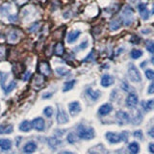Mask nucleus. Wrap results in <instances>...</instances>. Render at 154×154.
<instances>
[{
	"label": "nucleus",
	"instance_id": "25",
	"mask_svg": "<svg viewBox=\"0 0 154 154\" xmlns=\"http://www.w3.org/2000/svg\"><path fill=\"white\" fill-rule=\"evenodd\" d=\"M74 84H75V80H70V81H67L64 84V88H63V91H70L72 88L74 87Z\"/></svg>",
	"mask_w": 154,
	"mask_h": 154
},
{
	"label": "nucleus",
	"instance_id": "4",
	"mask_svg": "<svg viewBox=\"0 0 154 154\" xmlns=\"http://www.w3.org/2000/svg\"><path fill=\"white\" fill-rule=\"evenodd\" d=\"M69 116L66 113L65 110L61 108H58V113H57V122L59 124H65L69 122Z\"/></svg>",
	"mask_w": 154,
	"mask_h": 154
},
{
	"label": "nucleus",
	"instance_id": "46",
	"mask_svg": "<svg viewBox=\"0 0 154 154\" xmlns=\"http://www.w3.org/2000/svg\"><path fill=\"white\" fill-rule=\"evenodd\" d=\"M50 96H51V94H45V95L42 96V97L43 98H47V97H50Z\"/></svg>",
	"mask_w": 154,
	"mask_h": 154
},
{
	"label": "nucleus",
	"instance_id": "10",
	"mask_svg": "<svg viewBox=\"0 0 154 154\" xmlns=\"http://www.w3.org/2000/svg\"><path fill=\"white\" fill-rule=\"evenodd\" d=\"M138 8H139V12L140 14L143 19H147L149 17V13H148V10L146 7V3H140L138 5Z\"/></svg>",
	"mask_w": 154,
	"mask_h": 154
},
{
	"label": "nucleus",
	"instance_id": "14",
	"mask_svg": "<svg viewBox=\"0 0 154 154\" xmlns=\"http://www.w3.org/2000/svg\"><path fill=\"white\" fill-rule=\"evenodd\" d=\"M12 147V142L8 139H0V148L2 150H10Z\"/></svg>",
	"mask_w": 154,
	"mask_h": 154
},
{
	"label": "nucleus",
	"instance_id": "39",
	"mask_svg": "<svg viewBox=\"0 0 154 154\" xmlns=\"http://www.w3.org/2000/svg\"><path fill=\"white\" fill-rule=\"evenodd\" d=\"M87 46H88V42L85 41V42H82L81 45H79L78 49H79V50H84L85 48H87Z\"/></svg>",
	"mask_w": 154,
	"mask_h": 154
},
{
	"label": "nucleus",
	"instance_id": "42",
	"mask_svg": "<svg viewBox=\"0 0 154 154\" xmlns=\"http://www.w3.org/2000/svg\"><path fill=\"white\" fill-rule=\"evenodd\" d=\"M30 76H31V73H30V72H26L25 75L23 76V81H27L29 78H30Z\"/></svg>",
	"mask_w": 154,
	"mask_h": 154
},
{
	"label": "nucleus",
	"instance_id": "48",
	"mask_svg": "<svg viewBox=\"0 0 154 154\" xmlns=\"http://www.w3.org/2000/svg\"><path fill=\"white\" fill-rule=\"evenodd\" d=\"M152 14H154V5H153V11H152Z\"/></svg>",
	"mask_w": 154,
	"mask_h": 154
},
{
	"label": "nucleus",
	"instance_id": "2",
	"mask_svg": "<svg viewBox=\"0 0 154 154\" xmlns=\"http://www.w3.org/2000/svg\"><path fill=\"white\" fill-rule=\"evenodd\" d=\"M122 19L126 26L131 25V23L134 20V11L132 8H130L129 6L124 7L122 10Z\"/></svg>",
	"mask_w": 154,
	"mask_h": 154
},
{
	"label": "nucleus",
	"instance_id": "28",
	"mask_svg": "<svg viewBox=\"0 0 154 154\" xmlns=\"http://www.w3.org/2000/svg\"><path fill=\"white\" fill-rule=\"evenodd\" d=\"M143 55V51L140 50V49H133L131 51V57L133 59H138Z\"/></svg>",
	"mask_w": 154,
	"mask_h": 154
},
{
	"label": "nucleus",
	"instance_id": "19",
	"mask_svg": "<svg viewBox=\"0 0 154 154\" xmlns=\"http://www.w3.org/2000/svg\"><path fill=\"white\" fill-rule=\"evenodd\" d=\"M64 45H63V43L62 42H58L57 45H55L54 47V53H55V55L57 56H62L63 54H64Z\"/></svg>",
	"mask_w": 154,
	"mask_h": 154
},
{
	"label": "nucleus",
	"instance_id": "45",
	"mask_svg": "<svg viewBox=\"0 0 154 154\" xmlns=\"http://www.w3.org/2000/svg\"><path fill=\"white\" fill-rule=\"evenodd\" d=\"M149 151L151 153H154V143H149Z\"/></svg>",
	"mask_w": 154,
	"mask_h": 154
},
{
	"label": "nucleus",
	"instance_id": "5",
	"mask_svg": "<svg viewBox=\"0 0 154 154\" xmlns=\"http://www.w3.org/2000/svg\"><path fill=\"white\" fill-rule=\"evenodd\" d=\"M138 102H139V98H138L137 94H134V93L130 94L128 95V97L126 98V105H127V107L130 108V109L136 107Z\"/></svg>",
	"mask_w": 154,
	"mask_h": 154
},
{
	"label": "nucleus",
	"instance_id": "1",
	"mask_svg": "<svg viewBox=\"0 0 154 154\" xmlns=\"http://www.w3.org/2000/svg\"><path fill=\"white\" fill-rule=\"evenodd\" d=\"M94 130L91 127H86L84 125L78 126V137L82 140H91L94 137Z\"/></svg>",
	"mask_w": 154,
	"mask_h": 154
},
{
	"label": "nucleus",
	"instance_id": "26",
	"mask_svg": "<svg viewBox=\"0 0 154 154\" xmlns=\"http://www.w3.org/2000/svg\"><path fill=\"white\" fill-rule=\"evenodd\" d=\"M56 72L60 76H66L69 73V70L66 69V67H57L56 69Z\"/></svg>",
	"mask_w": 154,
	"mask_h": 154
},
{
	"label": "nucleus",
	"instance_id": "12",
	"mask_svg": "<svg viewBox=\"0 0 154 154\" xmlns=\"http://www.w3.org/2000/svg\"><path fill=\"white\" fill-rule=\"evenodd\" d=\"M113 111V106L111 104H103L102 106H100V108L98 110V113L100 116H106L110 114Z\"/></svg>",
	"mask_w": 154,
	"mask_h": 154
},
{
	"label": "nucleus",
	"instance_id": "6",
	"mask_svg": "<svg viewBox=\"0 0 154 154\" xmlns=\"http://www.w3.org/2000/svg\"><path fill=\"white\" fill-rule=\"evenodd\" d=\"M116 117H117V119L118 122L120 125H123V124H126L129 122L130 120V118H129V115L127 113L123 112V111H119L116 115Z\"/></svg>",
	"mask_w": 154,
	"mask_h": 154
},
{
	"label": "nucleus",
	"instance_id": "16",
	"mask_svg": "<svg viewBox=\"0 0 154 154\" xmlns=\"http://www.w3.org/2000/svg\"><path fill=\"white\" fill-rule=\"evenodd\" d=\"M32 127H33L32 123L30 122H28V120H24V122H22L19 124V130L21 132H29Z\"/></svg>",
	"mask_w": 154,
	"mask_h": 154
},
{
	"label": "nucleus",
	"instance_id": "31",
	"mask_svg": "<svg viewBox=\"0 0 154 154\" xmlns=\"http://www.w3.org/2000/svg\"><path fill=\"white\" fill-rule=\"evenodd\" d=\"M146 49L148 52L154 54V42L152 41H147L146 42Z\"/></svg>",
	"mask_w": 154,
	"mask_h": 154
},
{
	"label": "nucleus",
	"instance_id": "37",
	"mask_svg": "<svg viewBox=\"0 0 154 154\" xmlns=\"http://www.w3.org/2000/svg\"><path fill=\"white\" fill-rule=\"evenodd\" d=\"M94 51H91L88 55V57H86L84 59V62H89L90 60H94Z\"/></svg>",
	"mask_w": 154,
	"mask_h": 154
},
{
	"label": "nucleus",
	"instance_id": "7",
	"mask_svg": "<svg viewBox=\"0 0 154 154\" xmlns=\"http://www.w3.org/2000/svg\"><path fill=\"white\" fill-rule=\"evenodd\" d=\"M106 139L108 140V142L111 143H118L119 142H122V137L120 134H116L113 132H108L106 133Z\"/></svg>",
	"mask_w": 154,
	"mask_h": 154
},
{
	"label": "nucleus",
	"instance_id": "21",
	"mask_svg": "<svg viewBox=\"0 0 154 154\" xmlns=\"http://www.w3.org/2000/svg\"><path fill=\"white\" fill-rule=\"evenodd\" d=\"M120 27H122V22H120V20H119V19H114V20L110 22V29L112 31L118 30Z\"/></svg>",
	"mask_w": 154,
	"mask_h": 154
},
{
	"label": "nucleus",
	"instance_id": "30",
	"mask_svg": "<svg viewBox=\"0 0 154 154\" xmlns=\"http://www.w3.org/2000/svg\"><path fill=\"white\" fill-rule=\"evenodd\" d=\"M16 86H17V82L16 81H12L11 83H10L9 85H8V87L6 89H5V94H9L10 91H12L14 88H16Z\"/></svg>",
	"mask_w": 154,
	"mask_h": 154
},
{
	"label": "nucleus",
	"instance_id": "20",
	"mask_svg": "<svg viewBox=\"0 0 154 154\" xmlns=\"http://www.w3.org/2000/svg\"><path fill=\"white\" fill-rule=\"evenodd\" d=\"M61 143H62V142L57 138H49L48 139V144H49V146L51 148H55L57 146H59Z\"/></svg>",
	"mask_w": 154,
	"mask_h": 154
},
{
	"label": "nucleus",
	"instance_id": "35",
	"mask_svg": "<svg viewBox=\"0 0 154 154\" xmlns=\"http://www.w3.org/2000/svg\"><path fill=\"white\" fill-rule=\"evenodd\" d=\"M133 136H134L135 138H138V139H140V140H142V139H143V132L141 131V130L135 131V132L133 133Z\"/></svg>",
	"mask_w": 154,
	"mask_h": 154
},
{
	"label": "nucleus",
	"instance_id": "27",
	"mask_svg": "<svg viewBox=\"0 0 154 154\" xmlns=\"http://www.w3.org/2000/svg\"><path fill=\"white\" fill-rule=\"evenodd\" d=\"M8 78V73H6V72H0V85H1L2 88H4L5 86V82H6Z\"/></svg>",
	"mask_w": 154,
	"mask_h": 154
},
{
	"label": "nucleus",
	"instance_id": "17",
	"mask_svg": "<svg viewBox=\"0 0 154 154\" xmlns=\"http://www.w3.org/2000/svg\"><path fill=\"white\" fill-rule=\"evenodd\" d=\"M80 34H81L80 31H71L69 34V36H67V42H69V43H72V42H76V40L80 36Z\"/></svg>",
	"mask_w": 154,
	"mask_h": 154
},
{
	"label": "nucleus",
	"instance_id": "22",
	"mask_svg": "<svg viewBox=\"0 0 154 154\" xmlns=\"http://www.w3.org/2000/svg\"><path fill=\"white\" fill-rule=\"evenodd\" d=\"M87 94H88V95L93 100H96L100 96V91H94V90H91V89H88V91H87Z\"/></svg>",
	"mask_w": 154,
	"mask_h": 154
},
{
	"label": "nucleus",
	"instance_id": "18",
	"mask_svg": "<svg viewBox=\"0 0 154 154\" xmlns=\"http://www.w3.org/2000/svg\"><path fill=\"white\" fill-rule=\"evenodd\" d=\"M13 125L11 124H1L0 125V134H11L13 132Z\"/></svg>",
	"mask_w": 154,
	"mask_h": 154
},
{
	"label": "nucleus",
	"instance_id": "29",
	"mask_svg": "<svg viewBox=\"0 0 154 154\" xmlns=\"http://www.w3.org/2000/svg\"><path fill=\"white\" fill-rule=\"evenodd\" d=\"M143 107L146 108V110H153L154 109V99L148 100L146 103H143Z\"/></svg>",
	"mask_w": 154,
	"mask_h": 154
},
{
	"label": "nucleus",
	"instance_id": "23",
	"mask_svg": "<svg viewBox=\"0 0 154 154\" xmlns=\"http://www.w3.org/2000/svg\"><path fill=\"white\" fill-rule=\"evenodd\" d=\"M128 149H129V151L131 152V153L136 154V153H138V152H139V150H140V146H139L138 143L133 142V143H131L129 144Z\"/></svg>",
	"mask_w": 154,
	"mask_h": 154
},
{
	"label": "nucleus",
	"instance_id": "36",
	"mask_svg": "<svg viewBox=\"0 0 154 154\" xmlns=\"http://www.w3.org/2000/svg\"><path fill=\"white\" fill-rule=\"evenodd\" d=\"M38 22H35L30 28H29V31L32 32V33H34V32L38 31Z\"/></svg>",
	"mask_w": 154,
	"mask_h": 154
},
{
	"label": "nucleus",
	"instance_id": "43",
	"mask_svg": "<svg viewBox=\"0 0 154 154\" xmlns=\"http://www.w3.org/2000/svg\"><path fill=\"white\" fill-rule=\"evenodd\" d=\"M148 135L151 138H154V127H152L150 130H149V131H148Z\"/></svg>",
	"mask_w": 154,
	"mask_h": 154
},
{
	"label": "nucleus",
	"instance_id": "15",
	"mask_svg": "<svg viewBox=\"0 0 154 154\" xmlns=\"http://www.w3.org/2000/svg\"><path fill=\"white\" fill-rule=\"evenodd\" d=\"M37 149V144L34 142H29L27 143L23 147V151L25 153H32Z\"/></svg>",
	"mask_w": 154,
	"mask_h": 154
},
{
	"label": "nucleus",
	"instance_id": "24",
	"mask_svg": "<svg viewBox=\"0 0 154 154\" xmlns=\"http://www.w3.org/2000/svg\"><path fill=\"white\" fill-rule=\"evenodd\" d=\"M18 40V33L17 31H12L9 33L8 36V41L10 42H16Z\"/></svg>",
	"mask_w": 154,
	"mask_h": 154
},
{
	"label": "nucleus",
	"instance_id": "41",
	"mask_svg": "<svg viewBox=\"0 0 154 154\" xmlns=\"http://www.w3.org/2000/svg\"><path fill=\"white\" fill-rule=\"evenodd\" d=\"M8 18H9V20L10 21H17V14H10V16L8 17Z\"/></svg>",
	"mask_w": 154,
	"mask_h": 154
},
{
	"label": "nucleus",
	"instance_id": "13",
	"mask_svg": "<svg viewBox=\"0 0 154 154\" xmlns=\"http://www.w3.org/2000/svg\"><path fill=\"white\" fill-rule=\"evenodd\" d=\"M114 83V78L111 75H108V74H105L102 76V78H101V85L103 87H109Z\"/></svg>",
	"mask_w": 154,
	"mask_h": 154
},
{
	"label": "nucleus",
	"instance_id": "32",
	"mask_svg": "<svg viewBox=\"0 0 154 154\" xmlns=\"http://www.w3.org/2000/svg\"><path fill=\"white\" fill-rule=\"evenodd\" d=\"M43 114H45L47 118H51L52 115H53V109H52V107H50V106H47V107H45V110H43Z\"/></svg>",
	"mask_w": 154,
	"mask_h": 154
},
{
	"label": "nucleus",
	"instance_id": "47",
	"mask_svg": "<svg viewBox=\"0 0 154 154\" xmlns=\"http://www.w3.org/2000/svg\"><path fill=\"white\" fill-rule=\"evenodd\" d=\"M151 63H152V64L154 65V57L152 58V59H151Z\"/></svg>",
	"mask_w": 154,
	"mask_h": 154
},
{
	"label": "nucleus",
	"instance_id": "9",
	"mask_svg": "<svg viewBox=\"0 0 154 154\" xmlns=\"http://www.w3.org/2000/svg\"><path fill=\"white\" fill-rule=\"evenodd\" d=\"M69 113L71 116H76L78 114L80 111H81V107H80V104L79 102H77V101H73V102H71L69 104Z\"/></svg>",
	"mask_w": 154,
	"mask_h": 154
},
{
	"label": "nucleus",
	"instance_id": "44",
	"mask_svg": "<svg viewBox=\"0 0 154 154\" xmlns=\"http://www.w3.org/2000/svg\"><path fill=\"white\" fill-rule=\"evenodd\" d=\"M5 54V48L3 46H0V57H3Z\"/></svg>",
	"mask_w": 154,
	"mask_h": 154
},
{
	"label": "nucleus",
	"instance_id": "38",
	"mask_svg": "<svg viewBox=\"0 0 154 154\" xmlns=\"http://www.w3.org/2000/svg\"><path fill=\"white\" fill-rule=\"evenodd\" d=\"M120 137H122V141L123 142H127L128 140V132H122V134H120Z\"/></svg>",
	"mask_w": 154,
	"mask_h": 154
},
{
	"label": "nucleus",
	"instance_id": "40",
	"mask_svg": "<svg viewBox=\"0 0 154 154\" xmlns=\"http://www.w3.org/2000/svg\"><path fill=\"white\" fill-rule=\"evenodd\" d=\"M147 93H148L149 94H154V83H151L150 85H149L148 89H147Z\"/></svg>",
	"mask_w": 154,
	"mask_h": 154
},
{
	"label": "nucleus",
	"instance_id": "34",
	"mask_svg": "<svg viewBox=\"0 0 154 154\" xmlns=\"http://www.w3.org/2000/svg\"><path fill=\"white\" fill-rule=\"evenodd\" d=\"M146 76L149 80H154V70L152 69H146Z\"/></svg>",
	"mask_w": 154,
	"mask_h": 154
},
{
	"label": "nucleus",
	"instance_id": "33",
	"mask_svg": "<svg viewBox=\"0 0 154 154\" xmlns=\"http://www.w3.org/2000/svg\"><path fill=\"white\" fill-rule=\"evenodd\" d=\"M76 141H77V139H76L75 134L74 133H69V136H67V142H69V143H74Z\"/></svg>",
	"mask_w": 154,
	"mask_h": 154
},
{
	"label": "nucleus",
	"instance_id": "8",
	"mask_svg": "<svg viewBox=\"0 0 154 154\" xmlns=\"http://www.w3.org/2000/svg\"><path fill=\"white\" fill-rule=\"evenodd\" d=\"M32 126L38 131H42L45 129V120L42 118H36L32 122Z\"/></svg>",
	"mask_w": 154,
	"mask_h": 154
},
{
	"label": "nucleus",
	"instance_id": "3",
	"mask_svg": "<svg viewBox=\"0 0 154 154\" xmlns=\"http://www.w3.org/2000/svg\"><path fill=\"white\" fill-rule=\"evenodd\" d=\"M128 76L130 80L132 82H136V83L142 80L141 73H140V71L136 67V66L133 64H130L128 66Z\"/></svg>",
	"mask_w": 154,
	"mask_h": 154
},
{
	"label": "nucleus",
	"instance_id": "49",
	"mask_svg": "<svg viewBox=\"0 0 154 154\" xmlns=\"http://www.w3.org/2000/svg\"><path fill=\"white\" fill-rule=\"evenodd\" d=\"M40 1H45V0H40Z\"/></svg>",
	"mask_w": 154,
	"mask_h": 154
},
{
	"label": "nucleus",
	"instance_id": "11",
	"mask_svg": "<svg viewBox=\"0 0 154 154\" xmlns=\"http://www.w3.org/2000/svg\"><path fill=\"white\" fill-rule=\"evenodd\" d=\"M38 70L43 75H49L51 73V69H50V66L49 65L47 64L46 62H42L40 63V65H38Z\"/></svg>",
	"mask_w": 154,
	"mask_h": 154
}]
</instances>
